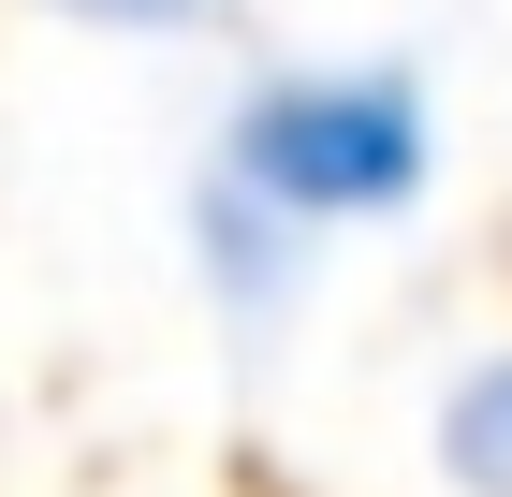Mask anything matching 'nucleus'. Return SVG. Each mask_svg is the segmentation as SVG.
I'll use <instances>...</instances> for the list:
<instances>
[{"label":"nucleus","instance_id":"2","mask_svg":"<svg viewBox=\"0 0 512 497\" xmlns=\"http://www.w3.org/2000/svg\"><path fill=\"white\" fill-rule=\"evenodd\" d=\"M308 249H322V234H293L278 205H249L235 176L205 161V191H191V264H205V293L235 307V322H278L293 278H308Z\"/></svg>","mask_w":512,"mask_h":497},{"label":"nucleus","instance_id":"1","mask_svg":"<svg viewBox=\"0 0 512 497\" xmlns=\"http://www.w3.org/2000/svg\"><path fill=\"white\" fill-rule=\"evenodd\" d=\"M220 176L249 205H278L293 234L410 220L425 176H439V103H425L410 59H278L220 117Z\"/></svg>","mask_w":512,"mask_h":497},{"label":"nucleus","instance_id":"4","mask_svg":"<svg viewBox=\"0 0 512 497\" xmlns=\"http://www.w3.org/2000/svg\"><path fill=\"white\" fill-rule=\"evenodd\" d=\"M74 30H118V44H191V30H235V0H44Z\"/></svg>","mask_w":512,"mask_h":497},{"label":"nucleus","instance_id":"3","mask_svg":"<svg viewBox=\"0 0 512 497\" xmlns=\"http://www.w3.org/2000/svg\"><path fill=\"white\" fill-rule=\"evenodd\" d=\"M439 468L469 497H512V351L454 366V395H439Z\"/></svg>","mask_w":512,"mask_h":497}]
</instances>
